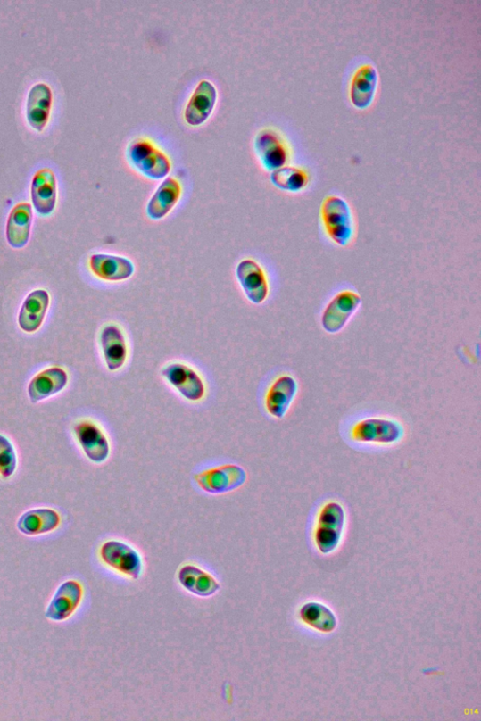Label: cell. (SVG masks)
I'll list each match as a JSON object with an SVG mask.
<instances>
[{"mask_svg":"<svg viewBox=\"0 0 481 721\" xmlns=\"http://www.w3.org/2000/svg\"><path fill=\"white\" fill-rule=\"evenodd\" d=\"M236 276L249 301L261 304L269 297V280L257 261L251 259L243 260L236 268Z\"/></svg>","mask_w":481,"mask_h":721,"instance_id":"4fadbf2b","label":"cell"},{"mask_svg":"<svg viewBox=\"0 0 481 721\" xmlns=\"http://www.w3.org/2000/svg\"><path fill=\"white\" fill-rule=\"evenodd\" d=\"M129 156L139 171L152 178H162L170 170L169 158L145 139H137L130 144Z\"/></svg>","mask_w":481,"mask_h":721,"instance_id":"52a82bcc","label":"cell"},{"mask_svg":"<svg viewBox=\"0 0 481 721\" xmlns=\"http://www.w3.org/2000/svg\"><path fill=\"white\" fill-rule=\"evenodd\" d=\"M74 432L88 460L97 464L108 460L112 451L111 442L100 426L91 420H83L75 426Z\"/></svg>","mask_w":481,"mask_h":721,"instance_id":"ba28073f","label":"cell"},{"mask_svg":"<svg viewBox=\"0 0 481 721\" xmlns=\"http://www.w3.org/2000/svg\"><path fill=\"white\" fill-rule=\"evenodd\" d=\"M345 513L340 503L336 501L326 504L319 517V524L315 538L319 550L324 553L334 551L342 537L344 527Z\"/></svg>","mask_w":481,"mask_h":721,"instance_id":"8992f818","label":"cell"},{"mask_svg":"<svg viewBox=\"0 0 481 721\" xmlns=\"http://www.w3.org/2000/svg\"><path fill=\"white\" fill-rule=\"evenodd\" d=\"M68 384V375L61 368H50L35 376L28 387L31 403H38L62 392Z\"/></svg>","mask_w":481,"mask_h":721,"instance_id":"2e32d148","label":"cell"},{"mask_svg":"<svg viewBox=\"0 0 481 721\" xmlns=\"http://www.w3.org/2000/svg\"><path fill=\"white\" fill-rule=\"evenodd\" d=\"M102 562L114 571L137 580L144 571V561L139 552L120 540H108L101 546Z\"/></svg>","mask_w":481,"mask_h":721,"instance_id":"3957f363","label":"cell"},{"mask_svg":"<svg viewBox=\"0 0 481 721\" xmlns=\"http://www.w3.org/2000/svg\"><path fill=\"white\" fill-rule=\"evenodd\" d=\"M378 73L369 62H361L353 69L349 81V99L360 110L369 107L376 97Z\"/></svg>","mask_w":481,"mask_h":721,"instance_id":"30bf717a","label":"cell"},{"mask_svg":"<svg viewBox=\"0 0 481 721\" xmlns=\"http://www.w3.org/2000/svg\"><path fill=\"white\" fill-rule=\"evenodd\" d=\"M258 153L267 170H276L286 164L288 150L284 141L276 132L264 130L256 140Z\"/></svg>","mask_w":481,"mask_h":721,"instance_id":"7402d4cb","label":"cell"},{"mask_svg":"<svg viewBox=\"0 0 481 721\" xmlns=\"http://www.w3.org/2000/svg\"><path fill=\"white\" fill-rule=\"evenodd\" d=\"M32 208L29 203L17 204L11 211L7 222L6 237L12 248H23L30 236Z\"/></svg>","mask_w":481,"mask_h":721,"instance_id":"cb8c5ba5","label":"cell"},{"mask_svg":"<svg viewBox=\"0 0 481 721\" xmlns=\"http://www.w3.org/2000/svg\"><path fill=\"white\" fill-rule=\"evenodd\" d=\"M351 438L362 443L392 444L403 436L400 423L385 419H366L356 422L351 429Z\"/></svg>","mask_w":481,"mask_h":721,"instance_id":"5b68a950","label":"cell"},{"mask_svg":"<svg viewBox=\"0 0 481 721\" xmlns=\"http://www.w3.org/2000/svg\"><path fill=\"white\" fill-rule=\"evenodd\" d=\"M84 590L75 580L64 582L52 598L46 617L55 622H62L72 617L81 604Z\"/></svg>","mask_w":481,"mask_h":721,"instance_id":"8fae6325","label":"cell"},{"mask_svg":"<svg viewBox=\"0 0 481 721\" xmlns=\"http://www.w3.org/2000/svg\"><path fill=\"white\" fill-rule=\"evenodd\" d=\"M182 195V186L174 178H168L159 186L152 196L147 213L154 220H162L179 202Z\"/></svg>","mask_w":481,"mask_h":721,"instance_id":"603a6c76","label":"cell"},{"mask_svg":"<svg viewBox=\"0 0 481 721\" xmlns=\"http://www.w3.org/2000/svg\"><path fill=\"white\" fill-rule=\"evenodd\" d=\"M217 89L211 82L202 81L195 87L185 112V119L190 125H200L211 115L217 102Z\"/></svg>","mask_w":481,"mask_h":721,"instance_id":"d6986e66","label":"cell"},{"mask_svg":"<svg viewBox=\"0 0 481 721\" xmlns=\"http://www.w3.org/2000/svg\"><path fill=\"white\" fill-rule=\"evenodd\" d=\"M199 488L209 494H223L234 492L246 481V472L236 464L211 467L194 476Z\"/></svg>","mask_w":481,"mask_h":721,"instance_id":"277c9868","label":"cell"},{"mask_svg":"<svg viewBox=\"0 0 481 721\" xmlns=\"http://www.w3.org/2000/svg\"><path fill=\"white\" fill-rule=\"evenodd\" d=\"M300 617L303 621L323 633H330L336 626L333 612L319 603L312 602L303 606Z\"/></svg>","mask_w":481,"mask_h":721,"instance_id":"4316f807","label":"cell"},{"mask_svg":"<svg viewBox=\"0 0 481 721\" xmlns=\"http://www.w3.org/2000/svg\"><path fill=\"white\" fill-rule=\"evenodd\" d=\"M361 302V297L352 291L337 294L323 313V328L329 334L341 332L352 316L358 311Z\"/></svg>","mask_w":481,"mask_h":721,"instance_id":"9c48e42d","label":"cell"},{"mask_svg":"<svg viewBox=\"0 0 481 721\" xmlns=\"http://www.w3.org/2000/svg\"><path fill=\"white\" fill-rule=\"evenodd\" d=\"M61 517L54 510L35 509L24 513L17 521V529L26 535H40L55 531Z\"/></svg>","mask_w":481,"mask_h":721,"instance_id":"d4e9b609","label":"cell"},{"mask_svg":"<svg viewBox=\"0 0 481 721\" xmlns=\"http://www.w3.org/2000/svg\"><path fill=\"white\" fill-rule=\"evenodd\" d=\"M32 203L40 214L48 215L57 203V182L54 172L42 169L34 175L31 184Z\"/></svg>","mask_w":481,"mask_h":721,"instance_id":"9a60e30c","label":"cell"},{"mask_svg":"<svg viewBox=\"0 0 481 721\" xmlns=\"http://www.w3.org/2000/svg\"><path fill=\"white\" fill-rule=\"evenodd\" d=\"M100 344L106 368L112 372L126 366L129 348L126 335L117 324H109L100 335Z\"/></svg>","mask_w":481,"mask_h":721,"instance_id":"7c38bea8","label":"cell"},{"mask_svg":"<svg viewBox=\"0 0 481 721\" xmlns=\"http://www.w3.org/2000/svg\"><path fill=\"white\" fill-rule=\"evenodd\" d=\"M298 391L295 378L290 375H282L267 391L264 407L271 417L281 419L286 416Z\"/></svg>","mask_w":481,"mask_h":721,"instance_id":"5bb4252c","label":"cell"},{"mask_svg":"<svg viewBox=\"0 0 481 721\" xmlns=\"http://www.w3.org/2000/svg\"><path fill=\"white\" fill-rule=\"evenodd\" d=\"M327 236L337 245L347 246L354 236L353 216L348 203L338 195H328L320 207Z\"/></svg>","mask_w":481,"mask_h":721,"instance_id":"6da1fadb","label":"cell"},{"mask_svg":"<svg viewBox=\"0 0 481 721\" xmlns=\"http://www.w3.org/2000/svg\"><path fill=\"white\" fill-rule=\"evenodd\" d=\"M52 105L51 88L45 83L34 85L28 97L27 118L31 128L43 131L46 128Z\"/></svg>","mask_w":481,"mask_h":721,"instance_id":"44dd1931","label":"cell"},{"mask_svg":"<svg viewBox=\"0 0 481 721\" xmlns=\"http://www.w3.org/2000/svg\"><path fill=\"white\" fill-rule=\"evenodd\" d=\"M17 467V456L11 441L0 435V476L4 478L11 477Z\"/></svg>","mask_w":481,"mask_h":721,"instance_id":"83f0119b","label":"cell"},{"mask_svg":"<svg viewBox=\"0 0 481 721\" xmlns=\"http://www.w3.org/2000/svg\"><path fill=\"white\" fill-rule=\"evenodd\" d=\"M49 294L37 290L28 295L19 316L20 327L26 333H35L40 329L49 306Z\"/></svg>","mask_w":481,"mask_h":721,"instance_id":"ffe728a7","label":"cell"},{"mask_svg":"<svg viewBox=\"0 0 481 721\" xmlns=\"http://www.w3.org/2000/svg\"><path fill=\"white\" fill-rule=\"evenodd\" d=\"M90 268L98 278L110 282L128 280L135 273L134 263L129 259L109 254L93 255Z\"/></svg>","mask_w":481,"mask_h":721,"instance_id":"e0dca14e","label":"cell"},{"mask_svg":"<svg viewBox=\"0 0 481 721\" xmlns=\"http://www.w3.org/2000/svg\"><path fill=\"white\" fill-rule=\"evenodd\" d=\"M165 381L184 400L191 403H198L204 400L207 387L203 376L192 367L182 362H173L162 369Z\"/></svg>","mask_w":481,"mask_h":721,"instance_id":"7a4b0ae2","label":"cell"},{"mask_svg":"<svg viewBox=\"0 0 481 721\" xmlns=\"http://www.w3.org/2000/svg\"><path fill=\"white\" fill-rule=\"evenodd\" d=\"M272 183L279 189L289 192L304 190L309 184V176L305 170L296 167H282L273 171Z\"/></svg>","mask_w":481,"mask_h":721,"instance_id":"484cf974","label":"cell"},{"mask_svg":"<svg viewBox=\"0 0 481 721\" xmlns=\"http://www.w3.org/2000/svg\"><path fill=\"white\" fill-rule=\"evenodd\" d=\"M178 582L187 592L200 598H211L221 587L215 576L194 565H185L180 568Z\"/></svg>","mask_w":481,"mask_h":721,"instance_id":"ac0fdd59","label":"cell"}]
</instances>
